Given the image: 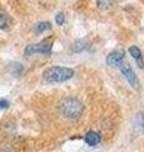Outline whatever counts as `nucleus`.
I'll use <instances>...</instances> for the list:
<instances>
[{
  "instance_id": "nucleus-9",
  "label": "nucleus",
  "mask_w": 144,
  "mask_h": 152,
  "mask_svg": "<svg viewBox=\"0 0 144 152\" xmlns=\"http://www.w3.org/2000/svg\"><path fill=\"white\" fill-rule=\"evenodd\" d=\"M87 48H89V42L86 39H77L71 46V50H72V52H75V53H80V52H82Z\"/></svg>"
},
{
  "instance_id": "nucleus-14",
  "label": "nucleus",
  "mask_w": 144,
  "mask_h": 152,
  "mask_svg": "<svg viewBox=\"0 0 144 152\" xmlns=\"http://www.w3.org/2000/svg\"><path fill=\"white\" fill-rule=\"evenodd\" d=\"M65 14L62 13V12H60V13H57L56 14V17H55V20H56V23L58 26H63V23H65Z\"/></svg>"
},
{
  "instance_id": "nucleus-6",
  "label": "nucleus",
  "mask_w": 144,
  "mask_h": 152,
  "mask_svg": "<svg viewBox=\"0 0 144 152\" xmlns=\"http://www.w3.org/2000/svg\"><path fill=\"white\" fill-rule=\"evenodd\" d=\"M129 53L134 58V61L137 62L139 69H144V58L142 55V51L139 50V47L137 46H130L129 47Z\"/></svg>"
},
{
  "instance_id": "nucleus-15",
  "label": "nucleus",
  "mask_w": 144,
  "mask_h": 152,
  "mask_svg": "<svg viewBox=\"0 0 144 152\" xmlns=\"http://www.w3.org/2000/svg\"><path fill=\"white\" fill-rule=\"evenodd\" d=\"M9 107V102L8 100H0V109H7Z\"/></svg>"
},
{
  "instance_id": "nucleus-10",
  "label": "nucleus",
  "mask_w": 144,
  "mask_h": 152,
  "mask_svg": "<svg viewBox=\"0 0 144 152\" xmlns=\"http://www.w3.org/2000/svg\"><path fill=\"white\" fill-rule=\"evenodd\" d=\"M9 72H10L13 76H17V77H19L22 74H23V71H24V67H23V65L22 64H12L10 66H9Z\"/></svg>"
},
{
  "instance_id": "nucleus-5",
  "label": "nucleus",
  "mask_w": 144,
  "mask_h": 152,
  "mask_svg": "<svg viewBox=\"0 0 144 152\" xmlns=\"http://www.w3.org/2000/svg\"><path fill=\"white\" fill-rule=\"evenodd\" d=\"M124 56H125V52L123 50H115L113 52H110L106 57V62L110 66H118L119 62H121L124 60Z\"/></svg>"
},
{
  "instance_id": "nucleus-2",
  "label": "nucleus",
  "mask_w": 144,
  "mask_h": 152,
  "mask_svg": "<svg viewBox=\"0 0 144 152\" xmlns=\"http://www.w3.org/2000/svg\"><path fill=\"white\" fill-rule=\"evenodd\" d=\"M75 71L65 66H52L43 71V80L46 83H65L73 77Z\"/></svg>"
},
{
  "instance_id": "nucleus-11",
  "label": "nucleus",
  "mask_w": 144,
  "mask_h": 152,
  "mask_svg": "<svg viewBox=\"0 0 144 152\" xmlns=\"http://www.w3.org/2000/svg\"><path fill=\"white\" fill-rule=\"evenodd\" d=\"M96 4L100 10H109L114 7L115 0H96Z\"/></svg>"
},
{
  "instance_id": "nucleus-4",
  "label": "nucleus",
  "mask_w": 144,
  "mask_h": 152,
  "mask_svg": "<svg viewBox=\"0 0 144 152\" xmlns=\"http://www.w3.org/2000/svg\"><path fill=\"white\" fill-rule=\"evenodd\" d=\"M52 52V41H42L39 43L29 45L24 50V55L25 56H33V55H51Z\"/></svg>"
},
{
  "instance_id": "nucleus-13",
  "label": "nucleus",
  "mask_w": 144,
  "mask_h": 152,
  "mask_svg": "<svg viewBox=\"0 0 144 152\" xmlns=\"http://www.w3.org/2000/svg\"><path fill=\"white\" fill-rule=\"evenodd\" d=\"M9 26V18L5 12L0 10V29H7Z\"/></svg>"
},
{
  "instance_id": "nucleus-3",
  "label": "nucleus",
  "mask_w": 144,
  "mask_h": 152,
  "mask_svg": "<svg viewBox=\"0 0 144 152\" xmlns=\"http://www.w3.org/2000/svg\"><path fill=\"white\" fill-rule=\"evenodd\" d=\"M116 67L120 70V72L123 74V76L127 79V81L130 84V86L133 89L135 90H139L140 89V81H139L138 76L135 75V72L133 71L132 66L129 65V62H127V61H121V62H119Z\"/></svg>"
},
{
  "instance_id": "nucleus-8",
  "label": "nucleus",
  "mask_w": 144,
  "mask_h": 152,
  "mask_svg": "<svg viewBox=\"0 0 144 152\" xmlns=\"http://www.w3.org/2000/svg\"><path fill=\"white\" fill-rule=\"evenodd\" d=\"M134 131L138 133H143L144 132V113L143 112H138L134 118V123H133Z\"/></svg>"
},
{
  "instance_id": "nucleus-1",
  "label": "nucleus",
  "mask_w": 144,
  "mask_h": 152,
  "mask_svg": "<svg viewBox=\"0 0 144 152\" xmlns=\"http://www.w3.org/2000/svg\"><path fill=\"white\" fill-rule=\"evenodd\" d=\"M58 108H60V112H61L62 115L65 118H67V119H71V121L79 119L85 110L84 104L81 103L79 99L72 98V96L62 99Z\"/></svg>"
},
{
  "instance_id": "nucleus-12",
  "label": "nucleus",
  "mask_w": 144,
  "mask_h": 152,
  "mask_svg": "<svg viewBox=\"0 0 144 152\" xmlns=\"http://www.w3.org/2000/svg\"><path fill=\"white\" fill-rule=\"evenodd\" d=\"M51 23L49 22H39L38 24H36V27L33 28V31H34L36 33H43V32H46V31H51Z\"/></svg>"
},
{
  "instance_id": "nucleus-7",
  "label": "nucleus",
  "mask_w": 144,
  "mask_h": 152,
  "mask_svg": "<svg viewBox=\"0 0 144 152\" xmlns=\"http://www.w3.org/2000/svg\"><path fill=\"white\" fill-rule=\"evenodd\" d=\"M100 141H101V134H100L99 132H95V131H89L86 133L85 136V142L87 143L89 146H96L100 143Z\"/></svg>"
}]
</instances>
